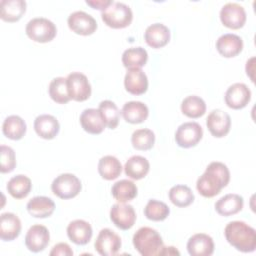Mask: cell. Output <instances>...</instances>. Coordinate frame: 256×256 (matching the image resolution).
Instances as JSON below:
<instances>
[{"label": "cell", "instance_id": "1", "mask_svg": "<svg viewBox=\"0 0 256 256\" xmlns=\"http://www.w3.org/2000/svg\"><path fill=\"white\" fill-rule=\"evenodd\" d=\"M230 181V172L228 167L218 161L211 162L205 172L197 179L196 188L200 195L206 198H212L228 185Z\"/></svg>", "mask_w": 256, "mask_h": 256}, {"label": "cell", "instance_id": "2", "mask_svg": "<svg viewBox=\"0 0 256 256\" xmlns=\"http://www.w3.org/2000/svg\"><path fill=\"white\" fill-rule=\"evenodd\" d=\"M224 235L227 242L236 250L249 253L256 249V231L243 221H231L225 229Z\"/></svg>", "mask_w": 256, "mask_h": 256}, {"label": "cell", "instance_id": "3", "mask_svg": "<svg viewBox=\"0 0 256 256\" xmlns=\"http://www.w3.org/2000/svg\"><path fill=\"white\" fill-rule=\"evenodd\" d=\"M134 248L143 256L160 255L163 240L160 234L151 227H141L133 235Z\"/></svg>", "mask_w": 256, "mask_h": 256}, {"label": "cell", "instance_id": "4", "mask_svg": "<svg viewBox=\"0 0 256 256\" xmlns=\"http://www.w3.org/2000/svg\"><path fill=\"white\" fill-rule=\"evenodd\" d=\"M102 21L110 28L122 29L129 26L133 19L131 8L122 2H113L101 12Z\"/></svg>", "mask_w": 256, "mask_h": 256}, {"label": "cell", "instance_id": "5", "mask_svg": "<svg viewBox=\"0 0 256 256\" xmlns=\"http://www.w3.org/2000/svg\"><path fill=\"white\" fill-rule=\"evenodd\" d=\"M25 32L34 42L47 43L55 38L57 28L51 20L43 17H36L27 23Z\"/></svg>", "mask_w": 256, "mask_h": 256}, {"label": "cell", "instance_id": "6", "mask_svg": "<svg viewBox=\"0 0 256 256\" xmlns=\"http://www.w3.org/2000/svg\"><path fill=\"white\" fill-rule=\"evenodd\" d=\"M82 189L80 179L71 173H63L57 176L52 184L51 190L61 199H71L76 197Z\"/></svg>", "mask_w": 256, "mask_h": 256}, {"label": "cell", "instance_id": "7", "mask_svg": "<svg viewBox=\"0 0 256 256\" xmlns=\"http://www.w3.org/2000/svg\"><path fill=\"white\" fill-rule=\"evenodd\" d=\"M203 136V130L197 122H185L181 124L175 132L176 144L181 148H191L196 146Z\"/></svg>", "mask_w": 256, "mask_h": 256}, {"label": "cell", "instance_id": "8", "mask_svg": "<svg viewBox=\"0 0 256 256\" xmlns=\"http://www.w3.org/2000/svg\"><path fill=\"white\" fill-rule=\"evenodd\" d=\"M67 88L72 100L82 102L91 96V85L86 75L81 72H72L68 74Z\"/></svg>", "mask_w": 256, "mask_h": 256}, {"label": "cell", "instance_id": "9", "mask_svg": "<svg viewBox=\"0 0 256 256\" xmlns=\"http://www.w3.org/2000/svg\"><path fill=\"white\" fill-rule=\"evenodd\" d=\"M121 238L113 230L104 228L100 230L94 247L95 250L102 256H113L118 253L121 248Z\"/></svg>", "mask_w": 256, "mask_h": 256}, {"label": "cell", "instance_id": "10", "mask_svg": "<svg viewBox=\"0 0 256 256\" xmlns=\"http://www.w3.org/2000/svg\"><path fill=\"white\" fill-rule=\"evenodd\" d=\"M220 20L227 28L240 29L246 22L245 9L238 3H227L220 10Z\"/></svg>", "mask_w": 256, "mask_h": 256}, {"label": "cell", "instance_id": "11", "mask_svg": "<svg viewBox=\"0 0 256 256\" xmlns=\"http://www.w3.org/2000/svg\"><path fill=\"white\" fill-rule=\"evenodd\" d=\"M68 27L74 33L82 36L93 34L97 29V22L93 16L84 11H75L67 19Z\"/></svg>", "mask_w": 256, "mask_h": 256}, {"label": "cell", "instance_id": "12", "mask_svg": "<svg viewBox=\"0 0 256 256\" xmlns=\"http://www.w3.org/2000/svg\"><path fill=\"white\" fill-rule=\"evenodd\" d=\"M110 219L117 228L128 230L135 224L136 213L132 205L117 203L110 209Z\"/></svg>", "mask_w": 256, "mask_h": 256}, {"label": "cell", "instance_id": "13", "mask_svg": "<svg viewBox=\"0 0 256 256\" xmlns=\"http://www.w3.org/2000/svg\"><path fill=\"white\" fill-rule=\"evenodd\" d=\"M226 105L234 110L247 106L251 100V91L244 83H234L225 92Z\"/></svg>", "mask_w": 256, "mask_h": 256}, {"label": "cell", "instance_id": "14", "mask_svg": "<svg viewBox=\"0 0 256 256\" xmlns=\"http://www.w3.org/2000/svg\"><path fill=\"white\" fill-rule=\"evenodd\" d=\"M206 126L212 136L222 138L230 131L231 118L228 113L220 109H215L209 113L206 119Z\"/></svg>", "mask_w": 256, "mask_h": 256}, {"label": "cell", "instance_id": "15", "mask_svg": "<svg viewBox=\"0 0 256 256\" xmlns=\"http://www.w3.org/2000/svg\"><path fill=\"white\" fill-rule=\"evenodd\" d=\"M50 234L47 227L36 224L29 228L25 236V245L29 251L38 253L43 251L49 244Z\"/></svg>", "mask_w": 256, "mask_h": 256}, {"label": "cell", "instance_id": "16", "mask_svg": "<svg viewBox=\"0 0 256 256\" xmlns=\"http://www.w3.org/2000/svg\"><path fill=\"white\" fill-rule=\"evenodd\" d=\"M124 86L130 94L142 95L148 89L147 75L141 68L128 69L124 77Z\"/></svg>", "mask_w": 256, "mask_h": 256}, {"label": "cell", "instance_id": "17", "mask_svg": "<svg viewBox=\"0 0 256 256\" xmlns=\"http://www.w3.org/2000/svg\"><path fill=\"white\" fill-rule=\"evenodd\" d=\"M216 49L223 57L232 58L241 53L243 49V40L236 34L226 33L217 39Z\"/></svg>", "mask_w": 256, "mask_h": 256}, {"label": "cell", "instance_id": "18", "mask_svg": "<svg viewBox=\"0 0 256 256\" xmlns=\"http://www.w3.org/2000/svg\"><path fill=\"white\" fill-rule=\"evenodd\" d=\"M187 251L191 256H210L214 252V242L211 236L197 233L187 242Z\"/></svg>", "mask_w": 256, "mask_h": 256}, {"label": "cell", "instance_id": "19", "mask_svg": "<svg viewBox=\"0 0 256 256\" xmlns=\"http://www.w3.org/2000/svg\"><path fill=\"white\" fill-rule=\"evenodd\" d=\"M34 130L36 134L46 140L55 138L60 130L58 120L50 114H42L34 120Z\"/></svg>", "mask_w": 256, "mask_h": 256}, {"label": "cell", "instance_id": "20", "mask_svg": "<svg viewBox=\"0 0 256 256\" xmlns=\"http://www.w3.org/2000/svg\"><path fill=\"white\" fill-rule=\"evenodd\" d=\"M67 235L68 238L76 245H85L91 240L93 230L87 221L76 219L68 224Z\"/></svg>", "mask_w": 256, "mask_h": 256}, {"label": "cell", "instance_id": "21", "mask_svg": "<svg viewBox=\"0 0 256 256\" xmlns=\"http://www.w3.org/2000/svg\"><path fill=\"white\" fill-rule=\"evenodd\" d=\"M144 39L150 47L154 49L162 48L170 40V30L162 23H154L146 28Z\"/></svg>", "mask_w": 256, "mask_h": 256}, {"label": "cell", "instance_id": "22", "mask_svg": "<svg viewBox=\"0 0 256 256\" xmlns=\"http://www.w3.org/2000/svg\"><path fill=\"white\" fill-rule=\"evenodd\" d=\"M21 221L14 213H2L0 217V238L3 241L16 239L21 232Z\"/></svg>", "mask_w": 256, "mask_h": 256}, {"label": "cell", "instance_id": "23", "mask_svg": "<svg viewBox=\"0 0 256 256\" xmlns=\"http://www.w3.org/2000/svg\"><path fill=\"white\" fill-rule=\"evenodd\" d=\"M79 120L84 131L93 135L102 133L106 126L99 110L95 108H88L83 110Z\"/></svg>", "mask_w": 256, "mask_h": 256}, {"label": "cell", "instance_id": "24", "mask_svg": "<svg viewBox=\"0 0 256 256\" xmlns=\"http://www.w3.org/2000/svg\"><path fill=\"white\" fill-rule=\"evenodd\" d=\"M243 205L244 200L242 196L230 193L224 195L215 203V210L219 215L228 217L240 212L243 209Z\"/></svg>", "mask_w": 256, "mask_h": 256}, {"label": "cell", "instance_id": "25", "mask_svg": "<svg viewBox=\"0 0 256 256\" xmlns=\"http://www.w3.org/2000/svg\"><path fill=\"white\" fill-rule=\"evenodd\" d=\"M121 114L126 122L131 124H139L147 119L149 109L143 102L129 101L123 105Z\"/></svg>", "mask_w": 256, "mask_h": 256}, {"label": "cell", "instance_id": "26", "mask_svg": "<svg viewBox=\"0 0 256 256\" xmlns=\"http://www.w3.org/2000/svg\"><path fill=\"white\" fill-rule=\"evenodd\" d=\"M26 208L32 217L47 218L53 214L55 210V203L49 197L36 196L28 201Z\"/></svg>", "mask_w": 256, "mask_h": 256}, {"label": "cell", "instance_id": "27", "mask_svg": "<svg viewBox=\"0 0 256 256\" xmlns=\"http://www.w3.org/2000/svg\"><path fill=\"white\" fill-rule=\"evenodd\" d=\"M0 17L6 22H17L26 12V2L23 0H2L0 2Z\"/></svg>", "mask_w": 256, "mask_h": 256}, {"label": "cell", "instance_id": "28", "mask_svg": "<svg viewBox=\"0 0 256 256\" xmlns=\"http://www.w3.org/2000/svg\"><path fill=\"white\" fill-rule=\"evenodd\" d=\"M150 169L149 161L140 155L131 156L125 163L124 171L126 176L134 180H140L144 178Z\"/></svg>", "mask_w": 256, "mask_h": 256}, {"label": "cell", "instance_id": "29", "mask_svg": "<svg viewBox=\"0 0 256 256\" xmlns=\"http://www.w3.org/2000/svg\"><path fill=\"white\" fill-rule=\"evenodd\" d=\"M112 196L119 203H126L133 200L138 193L136 184L128 179H122L115 182L111 188Z\"/></svg>", "mask_w": 256, "mask_h": 256}, {"label": "cell", "instance_id": "30", "mask_svg": "<svg viewBox=\"0 0 256 256\" xmlns=\"http://www.w3.org/2000/svg\"><path fill=\"white\" fill-rule=\"evenodd\" d=\"M26 123L18 115H10L2 124L3 134L11 140H20L26 133Z\"/></svg>", "mask_w": 256, "mask_h": 256}, {"label": "cell", "instance_id": "31", "mask_svg": "<svg viewBox=\"0 0 256 256\" xmlns=\"http://www.w3.org/2000/svg\"><path fill=\"white\" fill-rule=\"evenodd\" d=\"M6 189L13 198L23 199L30 193L32 189V182L30 178L25 175H15L8 181Z\"/></svg>", "mask_w": 256, "mask_h": 256}, {"label": "cell", "instance_id": "32", "mask_svg": "<svg viewBox=\"0 0 256 256\" xmlns=\"http://www.w3.org/2000/svg\"><path fill=\"white\" fill-rule=\"evenodd\" d=\"M98 172L105 180H114L118 178L122 172L121 162L111 155L102 157L98 162Z\"/></svg>", "mask_w": 256, "mask_h": 256}, {"label": "cell", "instance_id": "33", "mask_svg": "<svg viewBox=\"0 0 256 256\" xmlns=\"http://www.w3.org/2000/svg\"><path fill=\"white\" fill-rule=\"evenodd\" d=\"M148 60V53L142 47H132L126 49L122 54V63L125 68H141Z\"/></svg>", "mask_w": 256, "mask_h": 256}, {"label": "cell", "instance_id": "34", "mask_svg": "<svg viewBox=\"0 0 256 256\" xmlns=\"http://www.w3.org/2000/svg\"><path fill=\"white\" fill-rule=\"evenodd\" d=\"M182 113L189 118H199L206 112L205 101L196 95H190L183 99L181 103Z\"/></svg>", "mask_w": 256, "mask_h": 256}, {"label": "cell", "instance_id": "35", "mask_svg": "<svg viewBox=\"0 0 256 256\" xmlns=\"http://www.w3.org/2000/svg\"><path fill=\"white\" fill-rule=\"evenodd\" d=\"M169 200L173 205L183 208L193 203L195 196L192 190L186 185H175L169 190Z\"/></svg>", "mask_w": 256, "mask_h": 256}, {"label": "cell", "instance_id": "36", "mask_svg": "<svg viewBox=\"0 0 256 256\" xmlns=\"http://www.w3.org/2000/svg\"><path fill=\"white\" fill-rule=\"evenodd\" d=\"M98 110L105 125L110 129H115L119 124L120 111L117 105L111 100H104L100 102Z\"/></svg>", "mask_w": 256, "mask_h": 256}, {"label": "cell", "instance_id": "37", "mask_svg": "<svg viewBox=\"0 0 256 256\" xmlns=\"http://www.w3.org/2000/svg\"><path fill=\"white\" fill-rule=\"evenodd\" d=\"M48 92L50 98L58 104H65L71 100L68 93L67 81L64 77L54 78L49 84Z\"/></svg>", "mask_w": 256, "mask_h": 256}, {"label": "cell", "instance_id": "38", "mask_svg": "<svg viewBox=\"0 0 256 256\" xmlns=\"http://www.w3.org/2000/svg\"><path fill=\"white\" fill-rule=\"evenodd\" d=\"M131 143L136 150H150L155 143V134L152 130L147 128L137 129L132 133Z\"/></svg>", "mask_w": 256, "mask_h": 256}, {"label": "cell", "instance_id": "39", "mask_svg": "<svg viewBox=\"0 0 256 256\" xmlns=\"http://www.w3.org/2000/svg\"><path fill=\"white\" fill-rule=\"evenodd\" d=\"M170 214V209L166 203L151 199L144 208V215L151 221H163Z\"/></svg>", "mask_w": 256, "mask_h": 256}, {"label": "cell", "instance_id": "40", "mask_svg": "<svg viewBox=\"0 0 256 256\" xmlns=\"http://www.w3.org/2000/svg\"><path fill=\"white\" fill-rule=\"evenodd\" d=\"M1 173H9L14 170L16 166V157L14 150L6 145H1Z\"/></svg>", "mask_w": 256, "mask_h": 256}, {"label": "cell", "instance_id": "41", "mask_svg": "<svg viewBox=\"0 0 256 256\" xmlns=\"http://www.w3.org/2000/svg\"><path fill=\"white\" fill-rule=\"evenodd\" d=\"M50 255L51 256H57V255H61V256H72L73 255V250L71 249V247L67 244V243H58L56 245L53 246L52 250L50 251Z\"/></svg>", "mask_w": 256, "mask_h": 256}, {"label": "cell", "instance_id": "42", "mask_svg": "<svg viewBox=\"0 0 256 256\" xmlns=\"http://www.w3.org/2000/svg\"><path fill=\"white\" fill-rule=\"evenodd\" d=\"M114 1L112 0H86V4L93 9H98V10H105L107 7H109Z\"/></svg>", "mask_w": 256, "mask_h": 256}, {"label": "cell", "instance_id": "43", "mask_svg": "<svg viewBox=\"0 0 256 256\" xmlns=\"http://www.w3.org/2000/svg\"><path fill=\"white\" fill-rule=\"evenodd\" d=\"M160 255H180V252L173 246H168V247L163 246L160 252Z\"/></svg>", "mask_w": 256, "mask_h": 256}]
</instances>
